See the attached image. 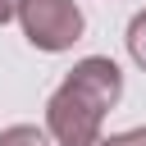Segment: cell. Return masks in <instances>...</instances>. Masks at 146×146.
Instances as JSON below:
<instances>
[{"label": "cell", "mask_w": 146, "mask_h": 146, "mask_svg": "<svg viewBox=\"0 0 146 146\" xmlns=\"http://www.w3.org/2000/svg\"><path fill=\"white\" fill-rule=\"evenodd\" d=\"M123 96V73L105 55H87L68 68L59 91L46 100V132L59 146H91L100 141L105 114Z\"/></svg>", "instance_id": "1"}, {"label": "cell", "mask_w": 146, "mask_h": 146, "mask_svg": "<svg viewBox=\"0 0 146 146\" xmlns=\"http://www.w3.org/2000/svg\"><path fill=\"white\" fill-rule=\"evenodd\" d=\"M18 23H23V36L36 50H46V55L68 50L87 32V18H82L78 0H23Z\"/></svg>", "instance_id": "2"}, {"label": "cell", "mask_w": 146, "mask_h": 146, "mask_svg": "<svg viewBox=\"0 0 146 146\" xmlns=\"http://www.w3.org/2000/svg\"><path fill=\"white\" fill-rule=\"evenodd\" d=\"M128 55H132V64L137 68H146V9H137L132 14V23H128Z\"/></svg>", "instance_id": "3"}, {"label": "cell", "mask_w": 146, "mask_h": 146, "mask_svg": "<svg viewBox=\"0 0 146 146\" xmlns=\"http://www.w3.org/2000/svg\"><path fill=\"white\" fill-rule=\"evenodd\" d=\"M0 146H50V137L32 123H14V128L0 132Z\"/></svg>", "instance_id": "4"}, {"label": "cell", "mask_w": 146, "mask_h": 146, "mask_svg": "<svg viewBox=\"0 0 146 146\" xmlns=\"http://www.w3.org/2000/svg\"><path fill=\"white\" fill-rule=\"evenodd\" d=\"M100 146H146V128H128V132H114V137H105Z\"/></svg>", "instance_id": "5"}, {"label": "cell", "mask_w": 146, "mask_h": 146, "mask_svg": "<svg viewBox=\"0 0 146 146\" xmlns=\"http://www.w3.org/2000/svg\"><path fill=\"white\" fill-rule=\"evenodd\" d=\"M18 9H23V0H0V27H5L9 18H18Z\"/></svg>", "instance_id": "6"}, {"label": "cell", "mask_w": 146, "mask_h": 146, "mask_svg": "<svg viewBox=\"0 0 146 146\" xmlns=\"http://www.w3.org/2000/svg\"><path fill=\"white\" fill-rule=\"evenodd\" d=\"M91 146H100V141H91Z\"/></svg>", "instance_id": "7"}]
</instances>
